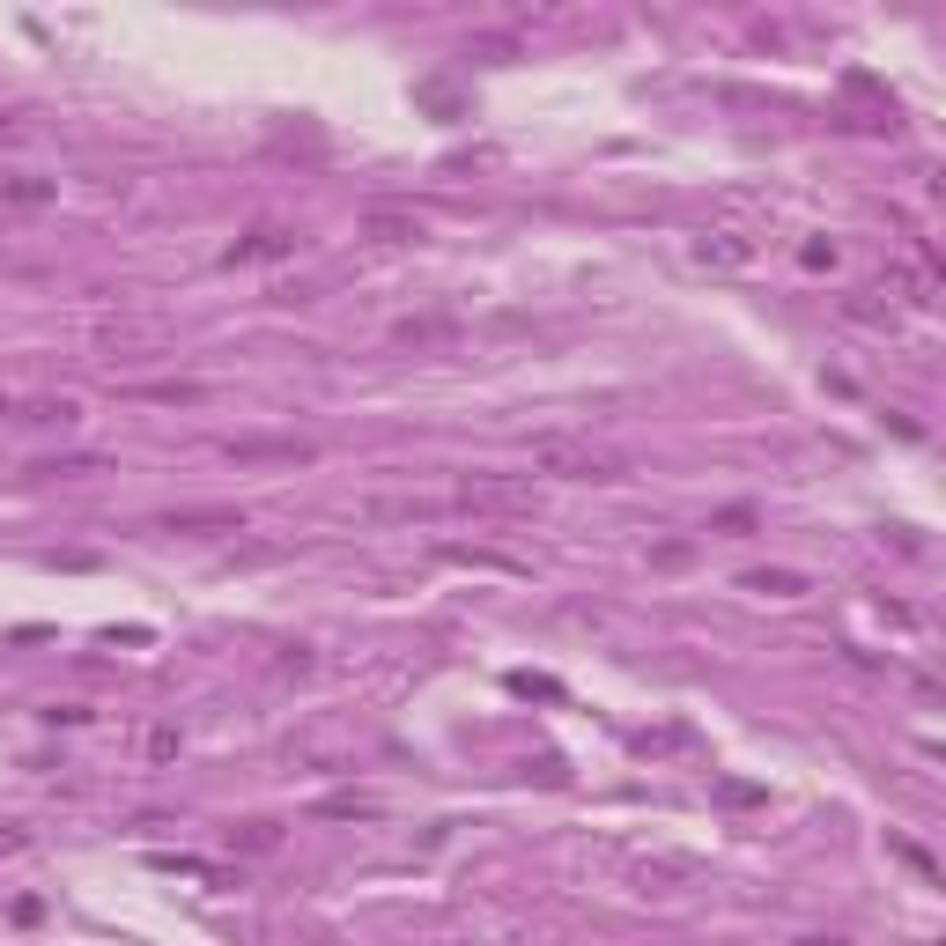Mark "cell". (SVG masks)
<instances>
[{
	"instance_id": "6da1fadb",
	"label": "cell",
	"mask_w": 946,
	"mask_h": 946,
	"mask_svg": "<svg viewBox=\"0 0 946 946\" xmlns=\"http://www.w3.org/2000/svg\"><path fill=\"white\" fill-rule=\"evenodd\" d=\"M540 473H570V481H614L621 459H614V451H584V444H540Z\"/></svg>"
},
{
	"instance_id": "7a4b0ae2",
	"label": "cell",
	"mask_w": 946,
	"mask_h": 946,
	"mask_svg": "<svg viewBox=\"0 0 946 946\" xmlns=\"http://www.w3.org/2000/svg\"><path fill=\"white\" fill-rule=\"evenodd\" d=\"M200 525H215V533H237V510H185V518H170V533H200Z\"/></svg>"
},
{
	"instance_id": "3957f363",
	"label": "cell",
	"mask_w": 946,
	"mask_h": 946,
	"mask_svg": "<svg viewBox=\"0 0 946 946\" xmlns=\"http://www.w3.org/2000/svg\"><path fill=\"white\" fill-rule=\"evenodd\" d=\"M703 259H725V267H740V259H747V244L732 237V230H717V237H703Z\"/></svg>"
},
{
	"instance_id": "277c9868",
	"label": "cell",
	"mask_w": 946,
	"mask_h": 946,
	"mask_svg": "<svg viewBox=\"0 0 946 946\" xmlns=\"http://www.w3.org/2000/svg\"><path fill=\"white\" fill-rule=\"evenodd\" d=\"M237 459H311V444H237Z\"/></svg>"
}]
</instances>
